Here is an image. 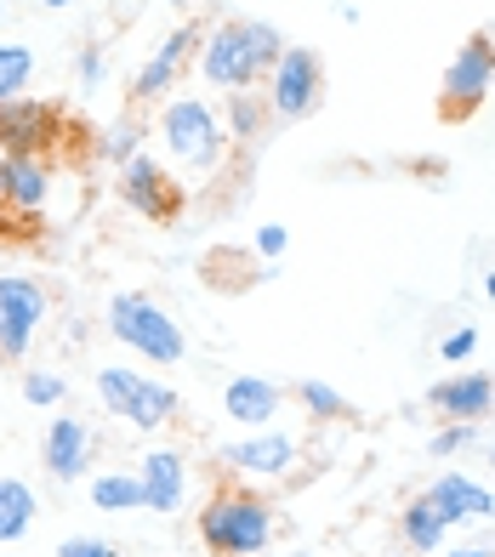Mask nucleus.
Listing matches in <instances>:
<instances>
[{
    "mask_svg": "<svg viewBox=\"0 0 495 557\" xmlns=\"http://www.w3.org/2000/svg\"><path fill=\"white\" fill-rule=\"evenodd\" d=\"M63 375H46V370H29V375H23V398H29V404H40V410H46V404H63Z\"/></svg>",
    "mask_w": 495,
    "mask_h": 557,
    "instance_id": "b1692460",
    "label": "nucleus"
},
{
    "mask_svg": "<svg viewBox=\"0 0 495 557\" xmlns=\"http://www.w3.org/2000/svg\"><path fill=\"white\" fill-rule=\"evenodd\" d=\"M405 541H410L416 552H433V546L444 541V518L433 512L428 495H416V500L405 506Z\"/></svg>",
    "mask_w": 495,
    "mask_h": 557,
    "instance_id": "4be33fe9",
    "label": "nucleus"
},
{
    "mask_svg": "<svg viewBox=\"0 0 495 557\" xmlns=\"http://www.w3.org/2000/svg\"><path fill=\"white\" fill-rule=\"evenodd\" d=\"M234 132H239V137L257 132V103H251V97H234Z\"/></svg>",
    "mask_w": 495,
    "mask_h": 557,
    "instance_id": "c85d7f7f",
    "label": "nucleus"
},
{
    "mask_svg": "<svg viewBox=\"0 0 495 557\" xmlns=\"http://www.w3.org/2000/svg\"><path fill=\"white\" fill-rule=\"evenodd\" d=\"M120 188H126V199L137 206V216L148 222H171L183 211V188L171 183V176L148 160V154H132L126 165H120Z\"/></svg>",
    "mask_w": 495,
    "mask_h": 557,
    "instance_id": "1a4fd4ad",
    "label": "nucleus"
},
{
    "mask_svg": "<svg viewBox=\"0 0 495 557\" xmlns=\"http://www.w3.org/2000/svg\"><path fill=\"white\" fill-rule=\"evenodd\" d=\"M428 398L450 421H479V416H490V404H495V382L490 375H450V382H438Z\"/></svg>",
    "mask_w": 495,
    "mask_h": 557,
    "instance_id": "a211bd4d",
    "label": "nucleus"
},
{
    "mask_svg": "<svg viewBox=\"0 0 495 557\" xmlns=\"http://www.w3.org/2000/svg\"><path fill=\"white\" fill-rule=\"evenodd\" d=\"M319 103H325V63L308 46H285L268 74V109L280 120H308Z\"/></svg>",
    "mask_w": 495,
    "mask_h": 557,
    "instance_id": "0eeeda50",
    "label": "nucleus"
},
{
    "mask_svg": "<svg viewBox=\"0 0 495 557\" xmlns=\"http://www.w3.org/2000/svg\"><path fill=\"white\" fill-rule=\"evenodd\" d=\"M40 7H74V0H40Z\"/></svg>",
    "mask_w": 495,
    "mask_h": 557,
    "instance_id": "2f4dec72",
    "label": "nucleus"
},
{
    "mask_svg": "<svg viewBox=\"0 0 495 557\" xmlns=\"http://www.w3.org/2000/svg\"><path fill=\"white\" fill-rule=\"evenodd\" d=\"M171 7H188V0H171Z\"/></svg>",
    "mask_w": 495,
    "mask_h": 557,
    "instance_id": "f704fd0d",
    "label": "nucleus"
},
{
    "mask_svg": "<svg viewBox=\"0 0 495 557\" xmlns=\"http://www.w3.org/2000/svg\"><path fill=\"white\" fill-rule=\"evenodd\" d=\"M58 557H120V552H114V541H103V535H69V541L58 546Z\"/></svg>",
    "mask_w": 495,
    "mask_h": 557,
    "instance_id": "393cba45",
    "label": "nucleus"
},
{
    "mask_svg": "<svg viewBox=\"0 0 495 557\" xmlns=\"http://www.w3.org/2000/svg\"><path fill=\"white\" fill-rule=\"evenodd\" d=\"M81 81H86V86L103 81V52H81Z\"/></svg>",
    "mask_w": 495,
    "mask_h": 557,
    "instance_id": "7c9ffc66",
    "label": "nucleus"
},
{
    "mask_svg": "<svg viewBox=\"0 0 495 557\" xmlns=\"http://www.w3.org/2000/svg\"><path fill=\"white\" fill-rule=\"evenodd\" d=\"M137 484H143V506L148 512H183V490H188V461L183 449H148L143 467H137Z\"/></svg>",
    "mask_w": 495,
    "mask_h": 557,
    "instance_id": "f8f14e48",
    "label": "nucleus"
},
{
    "mask_svg": "<svg viewBox=\"0 0 495 557\" xmlns=\"http://www.w3.org/2000/svg\"><path fill=\"white\" fill-rule=\"evenodd\" d=\"M97 393H103L109 416H120L137 433H160V426L177 416V393L154 375H137V370H97Z\"/></svg>",
    "mask_w": 495,
    "mask_h": 557,
    "instance_id": "423d86ee",
    "label": "nucleus"
},
{
    "mask_svg": "<svg viewBox=\"0 0 495 557\" xmlns=\"http://www.w3.org/2000/svg\"><path fill=\"white\" fill-rule=\"evenodd\" d=\"M35 512H40V506H35V490L23 484V478H0V546L29 535Z\"/></svg>",
    "mask_w": 495,
    "mask_h": 557,
    "instance_id": "6ab92c4d",
    "label": "nucleus"
},
{
    "mask_svg": "<svg viewBox=\"0 0 495 557\" xmlns=\"http://www.w3.org/2000/svg\"><path fill=\"white\" fill-rule=\"evenodd\" d=\"M0 17H7V0H0Z\"/></svg>",
    "mask_w": 495,
    "mask_h": 557,
    "instance_id": "c9c22d12",
    "label": "nucleus"
},
{
    "mask_svg": "<svg viewBox=\"0 0 495 557\" xmlns=\"http://www.w3.org/2000/svg\"><path fill=\"white\" fill-rule=\"evenodd\" d=\"M40 467L58 478V484H74V478H86L91 467V426L81 416H58L46 426V444H40Z\"/></svg>",
    "mask_w": 495,
    "mask_h": 557,
    "instance_id": "9b49d317",
    "label": "nucleus"
},
{
    "mask_svg": "<svg viewBox=\"0 0 495 557\" xmlns=\"http://www.w3.org/2000/svg\"><path fill=\"white\" fill-rule=\"evenodd\" d=\"M290 557H308V552H290Z\"/></svg>",
    "mask_w": 495,
    "mask_h": 557,
    "instance_id": "e433bc0d",
    "label": "nucleus"
},
{
    "mask_svg": "<svg viewBox=\"0 0 495 557\" xmlns=\"http://www.w3.org/2000/svg\"><path fill=\"white\" fill-rule=\"evenodd\" d=\"M35 81V52L17 40H0V103H17V91Z\"/></svg>",
    "mask_w": 495,
    "mask_h": 557,
    "instance_id": "412c9836",
    "label": "nucleus"
},
{
    "mask_svg": "<svg viewBox=\"0 0 495 557\" xmlns=\"http://www.w3.org/2000/svg\"><path fill=\"white\" fill-rule=\"evenodd\" d=\"M473 433H479V421H450L444 433L433 438V455H456V449H467L473 444Z\"/></svg>",
    "mask_w": 495,
    "mask_h": 557,
    "instance_id": "a878e982",
    "label": "nucleus"
},
{
    "mask_svg": "<svg viewBox=\"0 0 495 557\" xmlns=\"http://www.w3.org/2000/svg\"><path fill=\"white\" fill-rule=\"evenodd\" d=\"M222 461L234 472H251V478H285L296 467V438L285 433H257V438H239V444H222Z\"/></svg>",
    "mask_w": 495,
    "mask_h": 557,
    "instance_id": "ddd939ff",
    "label": "nucleus"
},
{
    "mask_svg": "<svg viewBox=\"0 0 495 557\" xmlns=\"http://www.w3.org/2000/svg\"><path fill=\"white\" fill-rule=\"evenodd\" d=\"M285 245H290V234H285V227L280 222H268V227H257V250H262V257H285Z\"/></svg>",
    "mask_w": 495,
    "mask_h": 557,
    "instance_id": "bb28decb",
    "label": "nucleus"
},
{
    "mask_svg": "<svg viewBox=\"0 0 495 557\" xmlns=\"http://www.w3.org/2000/svg\"><path fill=\"white\" fill-rule=\"evenodd\" d=\"M473 347H479V331H456V336H444V342H438V352H444L450 364H456V359H467Z\"/></svg>",
    "mask_w": 495,
    "mask_h": 557,
    "instance_id": "cd10ccee",
    "label": "nucleus"
},
{
    "mask_svg": "<svg viewBox=\"0 0 495 557\" xmlns=\"http://www.w3.org/2000/svg\"><path fill=\"white\" fill-rule=\"evenodd\" d=\"M428 500H433V512L444 518V529H450V523H467V518H490V512H495V495H490L484 484H473V478H461V472H444L438 484L428 490Z\"/></svg>",
    "mask_w": 495,
    "mask_h": 557,
    "instance_id": "dca6fc26",
    "label": "nucleus"
},
{
    "mask_svg": "<svg viewBox=\"0 0 495 557\" xmlns=\"http://www.w3.org/2000/svg\"><path fill=\"white\" fill-rule=\"evenodd\" d=\"M200 40H206V35L194 29V23H177V29L154 46V58L137 69V86H132V91H137V97H165L171 86H177V74L188 69V58L200 52Z\"/></svg>",
    "mask_w": 495,
    "mask_h": 557,
    "instance_id": "9d476101",
    "label": "nucleus"
},
{
    "mask_svg": "<svg viewBox=\"0 0 495 557\" xmlns=\"http://www.w3.org/2000/svg\"><path fill=\"white\" fill-rule=\"evenodd\" d=\"M484 290H490V301H495V273H490V285H484Z\"/></svg>",
    "mask_w": 495,
    "mask_h": 557,
    "instance_id": "473e14b6",
    "label": "nucleus"
},
{
    "mask_svg": "<svg viewBox=\"0 0 495 557\" xmlns=\"http://www.w3.org/2000/svg\"><path fill=\"white\" fill-rule=\"evenodd\" d=\"M103 154H109V160H120V165H126V160L137 154V137H132V132H114V137L103 143Z\"/></svg>",
    "mask_w": 495,
    "mask_h": 557,
    "instance_id": "c756f323",
    "label": "nucleus"
},
{
    "mask_svg": "<svg viewBox=\"0 0 495 557\" xmlns=\"http://www.w3.org/2000/svg\"><path fill=\"white\" fill-rule=\"evenodd\" d=\"M490 461H495V449H490Z\"/></svg>",
    "mask_w": 495,
    "mask_h": 557,
    "instance_id": "4c0bfd02",
    "label": "nucleus"
},
{
    "mask_svg": "<svg viewBox=\"0 0 495 557\" xmlns=\"http://www.w3.org/2000/svg\"><path fill=\"white\" fill-rule=\"evenodd\" d=\"M46 313H52V296L40 278H0V359H29Z\"/></svg>",
    "mask_w": 495,
    "mask_h": 557,
    "instance_id": "6e6552de",
    "label": "nucleus"
},
{
    "mask_svg": "<svg viewBox=\"0 0 495 557\" xmlns=\"http://www.w3.org/2000/svg\"><path fill=\"white\" fill-rule=\"evenodd\" d=\"M280 52H285V40H280L274 23L228 17V23H216V29L200 40V74H206V86H216V91H251L257 81L274 74Z\"/></svg>",
    "mask_w": 495,
    "mask_h": 557,
    "instance_id": "f257e3e1",
    "label": "nucleus"
},
{
    "mask_svg": "<svg viewBox=\"0 0 495 557\" xmlns=\"http://www.w3.org/2000/svg\"><path fill=\"white\" fill-rule=\"evenodd\" d=\"M91 506H103V512H132V506H143L137 472H97L91 478Z\"/></svg>",
    "mask_w": 495,
    "mask_h": 557,
    "instance_id": "aec40b11",
    "label": "nucleus"
},
{
    "mask_svg": "<svg viewBox=\"0 0 495 557\" xmlns=\"http://www.w3.org/2000/svg\"><path fill=\"white\" fill-rule=\"evenodd\" d=\"M490 81H495V29H479V35H467V46L438 81V120L444 125L473 120L479 103L490 97Z\"/></svg>",
    "mask_w": 495,
    "mask_h": 557,
    "instance_id": "20e7f679",
    "label": "nucleus"
},
{
    "mask_svg": "<svg viewBox=\"0 0 495 557\" xmlns=\"http://www.w3.org/2000/svg\"><path fill=\"white\" fill-rule=\"evenodd\" d=\"M109 331H114V342L137 347L143 359H154V364H183V352H188L183 324L171 319L160 301H148L137 290H120L109 301Z\"/></svg>",
    "mask_w": 495,
    "mask_h": 557,
    "instance_id": "7ed1b4c3",
    "label": "nucleus"
},
{
    "mask_svg": "<svg viewBox=\"0 0 495 557\" xmlns=\"http://www.w3.org/2000/svg\"><path fill=\"white\" fill-rule=\"evenodd\" d=\"M296 398L308 404V416H325V421L354 416V410H348V398H342L336 387H325V382H296Z\"/></svg>",
    "mask_w": 495,
    "mask_h": 557,
    "instance_id": "5701e85b",
    "label": "nucleus"
},
{
    "mask_svg": "<svg viewBox=\"0 0 495 557\" xmlns=\"http://www.w3.org/2000/svg\"><path fill=\"white\" fill-rule=\"evenodd\" d=\"M456 557H490V552H456Z\"/></svg>",
    "mask_w": 495,
    "mask_h": 557,
    "instance_id": "72a5a7b5",
    "label": "nucleus"
},
{
    "mask_svg": "<svg viewBox=\"0 0 495 557\" xmlns=\"http://www.w3.org/2000/svg\"><path fill=\"white\" fill-rule=\"evenodd\" d=\"M58 132V114L46 103H0V143L7 154H40Z\"/></svg>",
    "mask_w": 495,
    "mask_h": 557,
    "instance_id": "2eb2a0df",
    "label": "nucleus"
},
{
    "mask_svg": "<svg viewBox=\"0 0 495 557\" xmlns=\"http://www.w3.org/2000/svg\"><path fill=\"white\" fill-rule=\"evenodd\" d=\"M280 404H285V387L268 382V375H234L228 393H222V410L239 426H268L280 416Z\"/></svg>",
    "mask_w": 495,
    "mask_h": 557,
    "instance_id": "4468645a",
    "label": "nucleus"
},
{
    "mask_svg": "<svg viewBox=\"0 0 495 557\" xmlns=\"http://www.w3.org/2000/svg\"><path fill=\"white\" fill-rule=\"evenodd\" d=\"M160 143L171 148V160H183L188 171H211L222 160V120L206 97H171L160 114Z\"/></svg>",
    "mask_w": 495,
    "mask_h": 557,
    "instance_id": "39448f33",
    "label": "nucleus"
},
{
    "mask_svg": "<svg viewBox=\"0 0 495 557\" xmlns=\"http://www.w3.org/2000/svg\"><path fill=\"white\" fill-rule=\"evenodd\" d=\"M274 541V506L257 490H211V500L200 506V546L211 557H257Z\"/></svg>",
    "mask_w": 495,
    "mask_h": 557,
    "instance_id": "f03ea898",
    "label": "nucleus"
},
{
    "mask_svg": "<svg viewBox=\"0 0 495 557\" xmlns=\"http://www.w3.org/2000/svg\"><path fill=\"white\" fill-rule=\"evenodd\" d=\"M0 194H7L17 211H40L46 194H52V171L35 154H7L0 160Z\"/></svg>",
    "mask_w": 495,
    "mask_h": 557,
    "instance_id": "f3484780",
    "label": "nucleus"
}]
</instances>
